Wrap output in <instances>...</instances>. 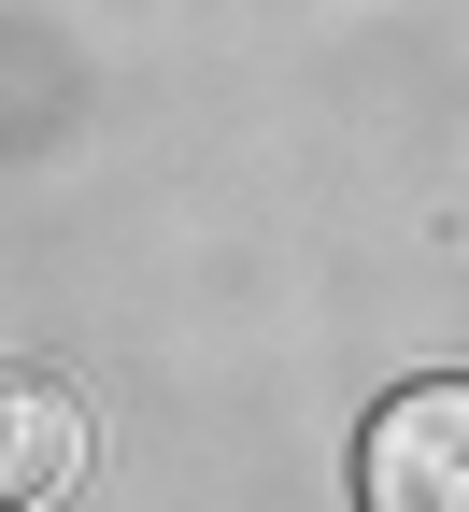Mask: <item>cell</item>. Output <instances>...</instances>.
Segmentation results:
<instances>
[{
	"mask_svg": "<svg viewBox=\"0 0 469 512\" xmlns=\"http://www.w3.org/2000/svg\"><path fill=\"white\" fill-rule=\"evenodd\" d=\"M72 470H86V413L57 399L43 370H0V512L72 498Z\"/></svg>",
	"mask_w": 469,
	"mask_h": 512,
	"instance_id": "obj_2",
	"label": "cell"
},
{
	"mask_svg": "<svg viewBox=\"0 0 469 512\" xmlns=\"http://www.w3.org/2000/svg\"><path fill=\"white\" fill-rule=\"evenodd\" d=\"M356 512H469V370L398 384L356 427Z\"/></svg>",
	"mask_w": 469,
	"mask_h": 512,
	"instance_id": "obj_1",
	"label": "cell"
}]
</instances>
